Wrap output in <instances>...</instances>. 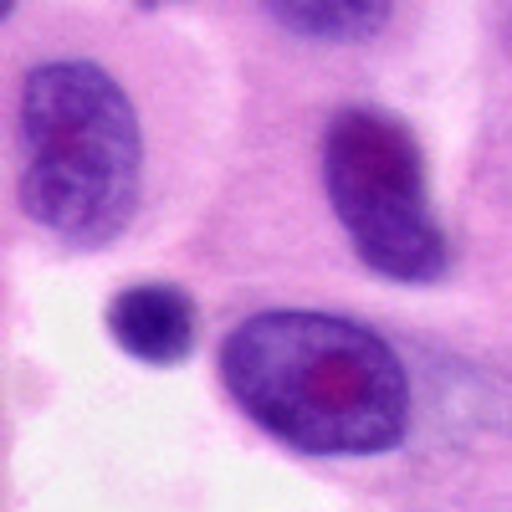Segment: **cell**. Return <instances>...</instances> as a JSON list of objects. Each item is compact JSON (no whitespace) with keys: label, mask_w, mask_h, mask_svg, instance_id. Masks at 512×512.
I'll return each instance as SVG.
<instances>
[{"label":"cell","mask_w":512,"mask_h":512,"mask_svg":"<svg viewBox=\"0 0 512 512\" xmlns=\"http://www.w3.org/2000/svg\"><path fill=\"white\" fill-rule=\"evenodd\" d=\"M323 190L354 256L384 282H436L451 262L425 190V154L410 123L354 103L323 128Z\"/></svg>","instance_id":"3"},{"label":"cell","mask_w":512,"mask_h":512,"mask_svg":"<svg viewBox=\"0 0 512 512\" xmlns=\"http://www.w3.org/2000/svg\"><path fill=\"white\" fill-rule=\"evenodd\" d=\"M21 210L62 246L98 251L139 210L144 134L118 77L88 57L36 62L21 82Z\"/></svg>","instance_id":"2"},{"label":"cell","mask_w":512,"mask_h":512,"mask_svg":"<svg viewBox=\"0 0 512 512\" xmlns=\"http://www.w3.org/2000/svg\"><path fill=\"white\" fill-rule=\"evenodd\" d=\"M113 344L154 369L185 364L195 354V297L175 282H139L123 287L108 303Z\"/></svg>","instance_id":"4"},{"label":"cell","mask_w":512,"mask_h":512,"mask_svg":"<svg viewBox=\"0 0 512 512\" xmlns=\"http://www.w3.org/2000/svg\"><path fill=\"white\" fill-rule=\"evenodd\" d=\"M221 384L256 431L303 456H384L410 431L400 354L344 313H251L221 344Z\"/></svg>","instance_id":"1"},{"label":"cell","mask_w":512,"mask_h":512,"mask_svg":"<svg viewBox=\"0 0 512 512\" xmlns=\"http://www.w3.org/2000/svg\"><path fill=\"white\" fill-rule=\"evenodd\" d=\"M139 6H144V11H159V6H164V0H139Z\"/></svg>","instance_id":"6"},{"label":"cell","mask_w":512,"mask_h":512,"mask_svg":"<svg viewBox=\"0 0 512 512\" xmlns=\"http://www.w3.org/2000/svg\"><path fill=\"white\" fill-rule=\"evenodd\" d=\"M262 6L292 36L349 47V41H374L390 26L400 0H262Z\"/></svg>","instance_id":"5"}]
</instances>
